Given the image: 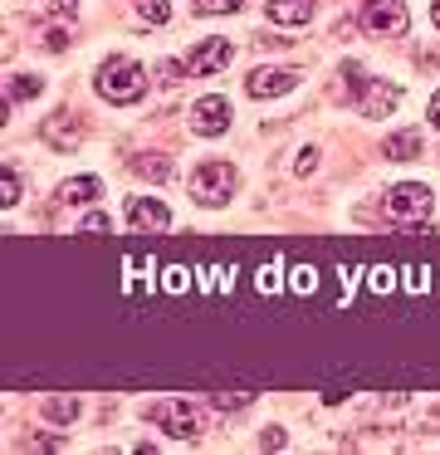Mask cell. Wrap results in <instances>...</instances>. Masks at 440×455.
<instances>
[{
  "mask_svg": "<svg viewBox=\"0 0 440 455\" xmlns=\"http://www.w3.org/2000/svg\"><path fill=\"white\" fill-rule=\"evenodd\" d=\"M132 172H137V177H147V181H166V177H172V162H166V157H132Z\"/></svg>",
  "mask_w": 440,
  "mask_h": 455,
  "instance_id": "17",
  "label": "cell"
},
{
  "mask_svg": "<svg viewBox=\"0 0 440 455\" xmlns=\"http://www.w3.org/2000/svg\"><path fill=\"white\" fill-rule=\"evenodd\" d=\"M430 123H436V128H440V89L430 93Z\"/></svg>",
  "mask_w": 440,
  "mask_h": 455,
  "instance_id": "27",
  "label": "cell"
},
{
  "mask_svg": "<svg viewBox=\"0 0 440 455\" xmlns=\"http://www.w3.org/2000/svg\"><path fill=\"white\" fill-rule=\"evenodd\" d=\"M147 421L162 426L166 435H176V441H196L201 435V416H196L191 402H181V396H162V402L147 406Z\"/></svg>",
  "mask_w": 440,
  "mask_h": 455,
  "instance_id": "3",
  "label": "cell"
},
{
  "mask_svg": "<svg viewBox=\"0 0 440 455\" xmlns=\"http://www.w3.org/2000/svg\"><path fill=\"white\" fill-rule=\"evenodd\" d=\"M313 0H269V20L274 25H308L313 20Z\"/></svg>",
  "mask_w": 440,
  "mask_h": 455,
  "instance_id": "12",
  "label": "cell"
},
{
  "mask_svg": "<svg viewBox=\"0 0 440 455\" xmlns=\"http://www.w3.org/2000/svg\"><path fill=\"white\" fill-rule=\"evenodd\" d=\"M235 187H240V172H235L230 162H201V167L191 172V196L201 201V206H225Z\"/></svg>",
  "mask_w": 440,
  "mask_h": 455,
  "instance_id": "2",
  "label": "cell"
},
{
  "mask_svg": "<svg viewBox=\"0 0 440 455\" xmlns=\"http://www.w3.org/2000/svg\"><path fill=\"white\" fill-rule=\"evenodd\" d=\"M93 89H98V99H108V103H137V99L147 93V69H142L137 60L113 54V60H103Z\"/></svg>",
  "mask_w": 440,
  "mask_h": 455,
  "instance_id": "1",
  "label": "cell"
},
{
  "mask_svg": "<svg viewBox=\"0 0 440 455\" xmlns=\"http://www.w3.org/2000/svg\"><path fill=\"white\" fill-rule=\"evenodd\" d=\"M387 152L391 162H411V157H420V132H396V138H387Z\"/></svg>",
  "mask_w": 440,
  "mask_h": 455,
  "instance_id": "14",
  "label": "cell"
},
{
  "mask_svg": "<svg viewBox=\"0 0 440 455\" xmlns=\"http://www.w3.org/2000/svg\"><path fill=\"white\" fill-rule=\"evenodd\" d=\"M430 206H436V196H430V187H420V181H401V187L387 191V216L391 220H426Z\"/></svg>",
  "mask_w": 440,
  "mask_h": 455,
  "instance_id": "5",
  "label": "cell"
},
{
  "mask_svg": "<svg viewBox=\"0 0 440 455\" xmlns=\"http://www.w3.org/2000/svg\"><path fill=\"white\" fill-rule=\"evenodd\" d=\"M49 15H59V20H68V15H78V0H49Z\"/></svg>",
  "mask_w": 440,
  "mask_h": 455,
  "instance_id": "22",
  "label": "cell"
},
{
  "mask_svg": "<svg viewBox=\"0 0 440 455\" xmlns=\"http://www.w3.org/2000/svg\"><path fill=\"white\" fill-rule=\"evenodd\" d=\"M313 167H318V152H313V148H303V152H299V162H293V172H299V177H308Z\"/></svg>",
  "mask_w": 440,
  "mask_h": 455,
  "instance_id": "21",
  "label": "cell"
},
{
  "mask_svg": "<svg viewBox=\"0 0 440 455\" xmlns=\"http://www.w3.org/2000/svg\"><path fill=\"white\" fill-rule=\"evenodd\" d=\"M406 25H411V15L401 0H367V30L387 35V40H401Z\"/></svg>",
  "mask_w": 440,
  "mask_h": 455,
  "instance_id": "8",
  "label": "cell"
},
{
  "mask_svg": "<svg viewBox=\"0 0 440 455\" xmlns=\"http://www.w3.org/2000/svg\"><path fill=\"white\" fill-rule=\"evenodd\" d=\"M84 230H108V216H98V211H93V216L84 220Z\"/></svg>",
  "mask_w": 440,
  "mask_h": 455,
  "instance_id": "26",
  "label": "cell"
},
{
  "mask_svg": "<svg viewBox=\"0 0 440 455\" xmlns=\"http://www.w3.org/2000/svg\"><path fill=\"white\" fill-rule=\"evenodd\" d=\"M44 50H54V54L68 50V35H64V30H49V35H44Z\"/></svg>",
  "mask_w": 440,
  "mask_h": 455,
  "instance_id": "24",
  "label": "cell"
},
{
  "mask_svg": "<svg viewBox=\"0 0 440 455\" xmlns=\"http://www.w3.org/2000/svg\"><path fill=\"white\" fill-rule=\"evenodd\" d=\"M127 220H132L137 230H166L172 226V211H166L156 196H137L132 206H127Z\"/></svg>",
  "mask_w": 440,
  "mask_h": 455,
  "instance_id": "10",
  "label": "cell"
},
{
  "mask_svg": "<svg viewBox=\"0 0 440 455\" xmlns=\"http://www.w3.org/2000/svg\"><path fill=\"white\" fill-rule=\"evenodd\" d=\"M0 201H5V206H15V201H20V172L10 167V162H5V177H0Z\"/></svg>",
  "mask_w": 440,
  "mask_h": 455,
  "instance_id": "20",
  "label": "cell"
},
{
  "mask_svg": "<svg viewBox=\"0 0 440 455\" xmlns=\"http://www.w3.org/2000/svg\"><path fill=\"white\" fill-rule=\"evenodd\" d=\"M235 60V44L220 40V35H211V40H201L191 54H186V74H196V79H211V74L230 69Z\"/></svg>",
  "mask_w": 440,
  "mask_h": 455,
  "instance_id": "6",
  "label": "cell"
},
{
  "mask_svg": "<svg viewBox=\"0 0 440 455\" xmlns=\"http://www.w3.org/2000/svg\"><path fill=\"white\" fill-rule=\"evenodd\" d=\"M39 93H44V79H35V74H20V79L5 89V99H10V103H25V99H39Z\"/></svg>",
  "mask_w": 440,
  "mask_h": 455,
  "instance_id": "16",
  "label": "cell"
},
{
  "mask_svg": "<svg viewBox=\"0 0 440 455\" xmlns=\"http://www.w3.org/2000/svg\"><path fill=\"white\" fill-rule=\"evenodd\" d=\"M299 89V74L293 69H254L250 84H244V93L250 99H279V93Z\"/></svg>",
  "mask_w": 440,
  "mask_h": 455,
  "instance_id": "9",
  "label": "cell"
},
{
  "mask_svg": "<svg viewBox=\"0 0 440 455\" xmlns=\"http://www.w3.org/2000/svg\"><path fill=\"white\" fill-rule=\"evenodd\" d=\"M430 20H436V30H440V0H436V5H430Z\"/></svg>",
  "mask_w": 440,
  "mask_h": 455,
  "instance_id": "28",
  "label": "cell"
},
{
  "mask_svg": "<svg viewBox=\"0 0 440 455\" xmlns=\"http://www.w3.org/2000/svg\"><path fill=\"white\" fill-rule=\"evenodd\" d=\"M137 15H142L147 25H166L172 20V5H166V0H137Z\"/></svg>",
  "mask_w": 440,
  "mask_h": 455,
  "instance_id": "18",
  "label": "cell"
},
{
  "mask_svg": "<svg viewBox=\"0 0 440 455\" xmlns=\"http://www.w3.org/2000/svg\"><path fill=\"white\" fill-rule=\"evenodd\" d=\"M225 128H230V99L211 93V99L191 103V132H201V138H220Z\"/></svg>",
  "mask_w": 440,
  "mask_h": 455,
  "instance_id": "7",
  "label": "cell"
},
{
  "mask_svg": "<svg viewBox=\"0 0 440 455\" xmlns=\"http://www.w3.org/2000/svg\"><path fill=\"white\" fill-rule=\"evenodd\" d=\"M284 441H289V435H284V431H274V426L260 435V445H264V451H284Z\"/></svg>",
  "mask_w": 440,
  "mask_h": 455,
  "instance_id": "23",
  "label": "cell"
},
{
  "mask_svg": "<svg viewBox=\"0 0 440 455\" xmlns=\"http://www.w3.org/2000/svg\"><path fill=\"white\" fill-rule=\"evenodd\" d=\"M35 451H64V441H54V435H39Z\"/></svg>",
  "mask_w": 440,
  "mask_h": 455,
  "instance_id": "25",
  "label": "cell"
},
{
  "mask_svg": "<svg viewBox=\"0 0 440 455\" xmlns=\"http://www.w3.org/2000/svg\"><path fill=\"white\" fill-rule=\"evenodd\" d=\"M196 15H235L240 11V0H191Z\"/></svg>",
  "mask_w": 440,
  "mask_h": 455,
  "instance_id": "19",
  "label": "cell"
},
{
  "mask_svg": "<svg viewBox=\"0 0 440 455\" xmlns=\"http://www.w3.org/2000/svg\"><path fill=\"white\" fill-rule=\"evenodd\" d=\"M98 191H103V181H98V177H74V181H64V187H59V201L84 206V201H93Z\"/></svg>",
  "mask_w": 440,
  "mask_h": 455,
  "instance_id": "13",
  "label": "cell"
},
{
  "mask_svg": "<svg viewBox=\"0 0 440 455\" xmlns=\"http://www.w3.org/2000/svg\"><path fill=\"white\" fill-rule=\"evenodd\" d=\"M78 411H84L78 396H49V402H44V416H49V421H59V426H74Z\"/></svg>",
  "mask_w": 440,
  "mask_h": 455,
  "instance_id": "15",
  "label": "cell"
},
{
  "mask_svg": "<svg viewBox=\"0 0 440 455\" xmlns=\"http://www.w3.org/2000/svg\"><path fill=\"white\" fill-rule=\"evenodd\" d=\"M39 138H44L49 148H59V152H74L84 132H78V123L68 118V113H54V118H44V128H39Z\"/></svg>",
  "mask_w": 440,
  "mask_h": 455,
  "instance_id": "11",
  "label": "cell"
},
{
  "mask_svg": "<svg viewBox=\"0 0 440 455\" xmlns=\"http://www.w3.org/2000/svg\"><path fill=\"white\" fill-rule=\"evenodd\" d=\"M348 79H352V89H357V113L362 118H381V113H391L401 103V89L387 84V79H362L357 69H352Z\"/></svg>",
  "mask_w": 440,
  "mask_h": 455,
  "instance_id": "4",
  "label": "cell"
}]
</instances>
